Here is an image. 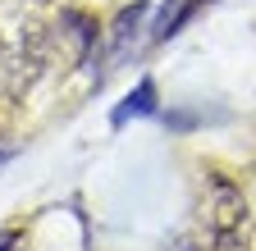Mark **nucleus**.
<instances>
[{
  "label": "nucleus",
  "mask_w": 256,
  "mask_h": 251,
  "mask_svg": "<svg viewBox=\"0 0 256 251\" xmlns=\"http://www.w3.org/2000/svg\"><path fill=\"white\" fill-rule=\"evenodd\" d=\"M146 114H156V82H151V78H142L133 96H128L124 105H114L110 123H114V128H124V123H133V119H146Z\"/></svg>",
  "instance_id": "nucleus-1"
},
{
  "label": "nucleus",
  "mask_w": 256,
  "mask_h": 251,
  "mask_svg": "<svg viewBox=\"0 0 256 251\" xmlns=\"http://www.w3.org/2000/svg\"><path fill=\"white\" fill-rule=\"evenodd\" d=\"M202 5H210V0H178V5H170V9H160V23L151 27V37L156 41H165V37H174L178 32V27L192 18V14H197Z\"/></svg>",
  "instance_id": "nucleus-2"
},
{
  "label": "nucleus",
  "mask_w": 256,
  "mask_h": 251,
  "mask_svg": "<svg viewBox=\"0 0 256 251\" xmlns=\"http://www.w3.org/2000/svg\"><path fill=\"white\" fill-rule=\"evenodd\" d=\"M14 242H18V238H14V233H0V251H10V247H14Z\"/></svg>",
  "instance_id": "nucleus-3"
}]
</instances>
